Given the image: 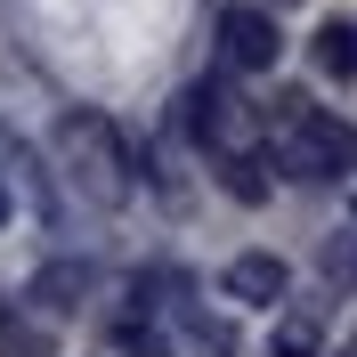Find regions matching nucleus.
<instances>
[{
  "mask_svg": "<svg viewBox=\"0 0 357 357\" xmlns=\"http://www.w3.org/2000/svg\"><path fill=\"white\" fill-rule=\"evenodd\" d=\"M268 122H276V162H284L292 178H349L357 171V130L341 114L309 106L301 89H284V98L268 106Z\"/></svg>",
  "mask_w": 357,
  "mask_h": 357,
  "instance_id": "f257e3e1",
  "label": "nucleus"
},
{
  "mask_svg": "<svg viewBox=\"0 0 357 357\" xmlns=\"http://www.w3.org/2000/svg\"><path fill=\"white\" fill-rule=\"evenodd\" d=\"M57 155H66V178L89 203H122L130 195V146L106 114H66L57 122Z\"/></svg>",
  "mask_w": 357,
  "mask_h": 357,
  "instance_id": "f03ea898",
  "label": "nucleus"
},
{
  "mask_svg": "<svg viewBox=\"0 0 357 357\" xmlns=\"http://www.w3.org/2000/svg\"><path fill=\"white\" fill-rule=\"evenodd\" d=\"M220 49L236 73H268L276 66V49H284V33H276V17L268 8H227L220 17Z\"/></svg>",
  "mask_w": 357,
  "mask_h": 357,
  "instance_id": "7ed1b4c3",
  "label": "nucleus"
},
{
  "mask_svg": "<svg viewBox=\"0 0 357 357\" xmlns=\"http://www.w3.org/2000/svg\"><path fill=\"white\" fill-rule=\"evenodd\" d=\"M227 301H244V309H276L284 301V284H292V268L276 260V252H244V260H227Z\"/></svg>",
  "mask_w": 357,
  "mask_h": 357,
  "instance_id": "20e7f679",
  "label": "nucleus"
},
{
  "mask_svg": "<svg viewBox=\"0 0 357 357\" xmlns=\"http://www.w3.org/2000/svg\"><path fill=\"white\" fill-rule=\"evenodd\" d=\"M317 73H333V82L357 73V24L349 17H325V24H317Z\"/></svg>",
  "mask_w": 357,
  "mask_h": 357,
  "instance_id": "39448f33",
  "label": "nucleus"
},
{
  "mask_svg": "<svg viewBox=\"0 0 357 357\" xmlns=\"http://www.w3.org/2000/svg\"><path fill=\"white\" fill-rule=\"evenodd\" d=\"M187 130H195L203 146L227 130V89H220V82H195V89H187Z\"/></svg>",
  "mask_w": 357,
  "mask_h": 357,
  "instance_id": "423d86ee",
  "label": "nucleus"
},
{
  "mask_svg": "<svg viewBox=\"0 0 357 357\" xmlns=\"http://www.w3.org/2000/svg\"><path fill=\"white\" fill-rule=\"evenodd\" d=\"M33 301H41V309H73V301H82V268H73V260H49L41 276H33Z\"/></svg>",
  "mask_w": 357,
  "mask_h": 357,
  "instance_id": "0eeeda50",
  "label": "nucleus"
},
{
  "mask_svg": "<svg viewBox=\"0 0 357 357\" xmlns=\"http://www.w3.org/2000/svg\"><path fill=\"white\" fill-rule=\"evenodd\" d=\"M260 171H268L260 155H227V162H220V187H227L236 203H260V195H268V178H260Z\"/></svg>",
  "mask_w": 357,
  "mask_h": 357,
  "instance_id": "6e6552de",
  "label": "nucleus"
},
{
  "mask_svg": "<svg viewBox=\"0 0 357 357\" xmlns=\"http://www.w3.org/2000/svg\"><path fill=\"white\" fill-rule=\"evenodd\" d=\"M114 349L122 357H171V341H162V325H138L130 317V325H114Z\"/></svg>",
  "mask_w": 357,
  "mask_h": 357,
  "instance_id": "1a4fd4ad",
  "label": "nucleus"
},
{
  "mask_svg": "<svg viewBox=\"0 0 357 357\" xmlns=\"http://www.w3.org/2000/svg\"><path fill=\"white\" fill-rule=\"evenodd\" d=\"M276 357H317V333L309 325H284V333H276Z\"/></svg>",
  "mask_w": 357,
  "mask_h": 357,
  "instance_id": "9d476101",
  "label": "nucleus"
},
{
  "mask_svg": "<svg viewBox=\"0 0 357 357\" xmlns=\"http://www.w3.org/2000/svg\"><path fill=\"white\" fill-rule=\"evenodd\" d=\"M0 220H8V187H0Z\"/></svg>",
  "mask_w": 357,
  "mask_h": 357,
  "instance_id": "9b49d317",
  "label": "nucleus"
},
{
  "mask_svg": "<svg viewBox=\"0 0 357 357\" xmlns=\"http://www.w3.org/2000/svg\"><path fill=\"white\" fill-rule=\"evenodd\" d=\"M349 357H357V349H349Z\"/></svg>",
  "mask_w": 357,
  "mask_h": 357,
  "instance_id": "f8f14e48",
  "label": "nucleus"
}]
</instances>
